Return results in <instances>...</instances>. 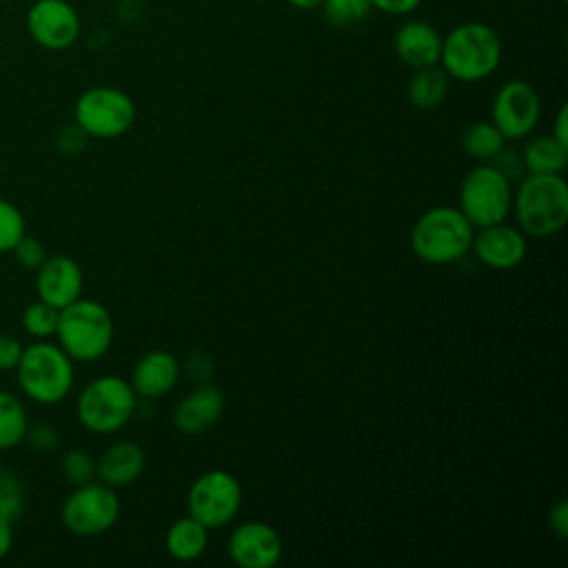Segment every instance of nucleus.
Returning a JSON list of instances; mask_svg holds the SVG:
<instances>
[{
	"instance_id": "nucleus-1",
	"label": "nucleus",
	"mask_w": 568,
	"mask_h": 568,
	"mask_svg": "<svg viewBox=\"0 0 568 568\" xmlns=\"http://www.w3.org/2000/svg\"><path fill=\"white\" fill-rule=\"evenodd\" d=\"M504 55L499 33L486 22H462L442 38L439 67L459 82H481L490 78Z\"/></svg>"
},
{
	"instance_id": "nucleus-2",
	"label": "nucleus",
	"mask_w": 568,
	"mask_h": 568,
	"mask_svg": "<svg viewBox=\"0 0 568 568\" xmlns=\"http://www.w3.org/2000/svg\"><path fill=\"white\" fill-rule=\"evenodd\" d=\"M513 211L524 235H557L568 222V184L561 173H526L513 191Z\"/></svg>"
},
{
	"instance_id": "nucleus-3",
	"label": "nucleus",
	"mask_w": 568,
	"mask_h": 568,
	"mask_svg": "<svg viewBox=\"0 0 568 568\" xmlns=\"http://www.w3.org/2000/svg\"><path fill=\"white\" fill-rule=\"evenodd\" d=\"M475 226L457 206H433L410 229V248L424 262L444 266L462 260L473 244Z\"/></svg>"
},
{
	"instance_id": "nucleus-4",
	"label": "nucleus",
	"mask_w": 568,
	"mask_h": 568,
	"mask_svg": "<svg viewBox=\"0 0 568 568\" xmlns=\"http://www.w3.org/2000/svg\"><path fill=\"white\" fill-rule=\"evenodd\" d=\"M73 359L49 339H36L22 348L16 382L24 397L36 404H58L73 388Z\"/></svg>"
},
{
	"instance_id": "nucleus-5",
	"label": "nucleus",
	"mask_w": 568,
	"mask_h": 568,
	"mask_svg": "<svg viewBox=\"0 0 568 568\" xmlns=\"http://www.w3.org/2000/svg\"><path fill=\"white\" fill-rule=\"evenodd\" d=\"M113 333V317L98 300L78 297L60 308L55 337L60 348L73 362H98L111 348Z\"/></svg>"
},
{
	"instance_id": "nucleus-6",
	"label": "nucleus",
	"mask_w": 568,
	"mask_h": 568,
	"mask_svg": "<svg viewBox=\"0 0 568 568\" xmlns=\"http://www.w3.org/2000/svg\"><path fill=\"white\" fill-rule=\"evenodd\" d=\"M138 410V395L129 379L102 375L91 379L78 395L75 413L80 424L95 435L122 430Z\"/></svg>"
},
{
	"instance_id": "nucleus-7",
	"label": "nucleus",
	"mask_w": 568,
	"mask_h": 568,
	"mask_svg": "<svg viewBox=\"0 0 568 568\" xmlns=\"http://www.w3.org/2000/svg\"><path fill=\"white\" fill-rule=\"evenodd\" d=\"M457 209L475 229L506 222L513 213V182L490 162H481L464 175Z\"/></svg>"
},
{
	"instance_id": "nucleus-8",
	"label": "nucleus",
	"mask_w": 568,
	"mask_h": 568,
	"mask_svg": "<svg viewBox=\"0 0 568 568\" xmlns=\"http://www.w3.org/2000/svg\"><path fill=\"white\" fill-rule=\"evenodd\" d=\"M73 122L98 140L124 135L135 122V102L129 93L115 87H91L82 91L73 106Z\"/></svg>"
},
{
	"instance_id": "nucleus-9",
	"label": "nucleus",
	"mask_w": 568,
	"mask_h": 568,
	"mask_svg": "<svg viewBox=\"0 0 568 568\" xmlns=\"http://www.w3.org/2000/svg\"><path fill=\"white\" fill-rule=\"evenodd\" d=\"M120 510L122 504L115 488L91 479L69 493L60 508V519L75 537H98L115 526Z\"/></svg>"
},
{
	"instance_id": "nucleus-10",
	"label": "nucleus",
	"mask_w": 568,
	"mask_h": 568,
	"mask_svg": "<svg viewBox=\"0 0 568 568\" xmlns=\"http://www.w3.org/2000/svg\"><path fill=\"white\" fill-rule=\"evenodd\" d=\"M242 506V486L235 475L222 468L202 473L186 493V515L211 528H222L235 519Z\"/></svg>"
},
{
	"instance_id": "nucleus-11",
	"label": "nucleus",
	"mask_w": 568,
	"mask_h": 568,
	"mask_svg": "<svg viewBox=\"0 0 568 568\" xmlns=\"http://www.w3.org/2000/svg\"><path fill=\"white\" fill-rule=\"evenodd\" d=\"M541 118V98L526 80L504 82L490 102V122L504 140H524Z\"/></svg>"
},
{
	"instance_id": "nucleus-12",
	"label": "nucleus",
	"mask_w": 568,
	"mask_h": 568,
	"mask_svg": "<svg viewBox=\"0 0 568 568\" xmlns=\"http://www.w3.org/2000/svg\"><path fill=\"white\" fill-rule=\"evenodd\" d=\"M80 16L67 0H36L27 11L31 40L47 51L71 49L80 38Z\"/></svg>"
},
{
	"instance_id": "nucleus-13",
	"label": "nucleus",
	"mask_w": 568,
	"mask_h": 568,
	"mask_svg": "<svg viewBox=\"0 0 568 568\" xmlns=\"http://www.w3.org/2000/svg\"><path fill=\"white\" fill-rule=\"evenodd\" d=\"M226 550L240 568H273L284 555V541L271 524L244 521L233 528Z\"/></svg>"
},
{
	"instance_id": "nucleus-14",
	"label": "nucleus",
	"mask_w": 568,
	"mask_h": 568,
	"mask_svg": "<svg viewBox=\"0 0 568 568\" xmlns=\"http://www.w3.org/2000/svg\"><path fill=\"white\" fill-rule=\"evenodd\" d=\"M470 251L475 257L493 271H510L519 266L528 253L526 235L506 222L479 229L473 235Z\"/></svg>"
},
{
	"instance_id": "nucleus-15",
	"label": "nucleus",
	"mask_w": 568,
	"mask_h": 568,
	"mask_svg": "<svg viewBox=\"0 0 568 568\" xmlns=\"http://www.w3.org/2000/svg\"><path fill=\"white\" fill-rule=\"evenodd\" d=\"M82 268L69 255H47V260L36 268L38 300L55 308H64L82 297Z\"/></svg>"
},
{
	"instance_id": "nucleus-16",
	"label": "nucleus",
	"mask_w": 568,
	"mask_h": 568,
	"mask_svg": "<svg viewBox=\"0 0 568 568\" xmlns=\"http://www.w3.org/2000/svg\"><path fill=\"white\" fill-rule=\"evenodd\" d=\"M393 49L399 62L408 69L433 67L439 64L442 33L426 20L408 18L397 27L393 36Z\"/></svg>"
},
{
	"instance_id": "nucleus-17",
	"label": "nucleus",
	"mask_w": 568,
	"mask_h": 568,
	"mask_svg": "<svg viewBox=\"0 0 568 568\" xmlns=\"http://www.w3.org/2000/svg\"><path fill=\"white\" fill-rule=\"evenodd\" d=\"M180 379V362L169 351H149L138 359L131 373V386L142 399H158L169 395Z\"/></svg>"
},
{
	"instance_id": "nucleus-18",
	"label": "nucleus",
	"mask_w": 568,
	"mask_h": 568,
	"mask_svg": "<svg viewBox=\"0 0 568 568\" xmlns=\"http://www.w3.org/2000/svg\"><path fill=\"white\" fill-rule=\"evenodd\" d=\"M224 413V395L217 386L204 384L191 390L173 410V424L180 433L200 435L217 424Z\"/></svg>"
},
{
	"instance_id": "nucleus-19",
	"label": "nucleus",
	"mask_w": 568,
	"mask_h": 568,
	"mask_svg": "<svg viewBox=\"0 0 568 568\" xmlns=\"http://www.w3.org/2000/svg\"><path fill=\"white\" fill-rule=\"evenodd\" d=\"M146 455L142 446L135 442L122 439L111 444L100 459H95V475L102 484L111 488H124L131 486L144 470Z\"/></svg>"
},
{
	"instance_id": "nucleus-20",
	"label": "nucleus",
	"mask_w": 568,
	"mask_h": 568,
	"mask_svg": "<svg viewBox=\"0 0 568 568\" xmlns=\"http://www.w3.org/2000/svg\"><path fill=\"white\" fill-rule=\"evenodd\" d=\"M166 552L178 561L200 559L209 546V528L191 515L175 519L164 537Z\"/></svg>"
},
{
	"instance_id": "nucleus-21",
	"label": "nucleus",
	"mask_w": 568,
	"mask_h": 568,
	"mask_svg": "<svg viewBox=\"0 0 568 568\" xmlns=\"http://www.w3.org/2000/svg\"><path fill=\"white\" fill-rule=\"evenodd\" d=\"M448 82L450 78L439 64L413 69V75L406 84V98L415 109L433 111L444 102L448 93Z\"/></svg>"
},
{
	"instance_id": "nucleus-22",
	"label": "nucleus",
	"mask_w": 568,
	"mask_h": 568,
	"mask_svg": "<svg viewBox=\"0 0 568 568\" xmlns=\"http://www.w3.org/2000/svg\"><path fill=\"white\" fill-rule=\"evenodd\" d=\"M526 173H561L568 164V146L552 135H535L519 153Z\"/></svg>"
},
{
	"instance_id": "nucleus-23",
	"label": "nucleus",
	"mask_w": 568,
	"mask_h": 568,
	"mask_svg": "<svg viewBox=\"0 0 568 568\" xmlns=\"http://www.w3.org/2000/svg\"><path fill=\"white\" fill-rule=\"evenodd\" d=\"M29 417L16 393L0 388V450L20 446L27 437Z\"/></svg>"
},
{
	"instance_id": "nucleus-24",
	"label": "nucleus",
	"mask_w": 568,
	"mask_h": 568,
	"mask_svg": "<svg viewBox=\"0 0 568 568\" xmlns=\"http://www.w3.org/2000/svg\"><path fill=\"white\" fill-rule=\"evenodd\" d=\"M462 149L479 160V162H488L493 160L504 146H506V140L504 135L497 131V126L490 122V120H477V122H470L464 131H462Z\"/></svg>"
},
{
	"instance_id": "nucleus-25",
	"label": "nucleus",
	"mask_w": 568,
	"mask_h": 568,
	"mask_svg": "<svg viewBox=\"0 0 568 568\" xmlns=\"http://www.w3.org/2000/svg\"><path fill=\"white\" fill-rule=\"evenodd\" d=\"M58 317H60V308H55V306H51L42 300H36V302L24 306L20 322H22V328L31 337L49 339V337H55Z\"/></svg>"
},
{
	"instance_id": "nucleus-26",
	"label": "nucleus",
	"mask_w": 568,
	"mask_h": 568,
	"mask_svg": "<svg viewBox=\"0 0 568 568\" xmlns=\"http://www.w3.org/2000/svg\"><path fill=\"white\" fill-rule=\"evenodd\" d=\"M322 16L331 27H357L368 18L373 11L371 0H324L322 2Z\"/></svg>"
},
{
	"instance_id": "nucleus-27",
	"label": "nucleus",
	"mask_w": 568,
	"mask_h": 568,
	"mask_svg": "<svg viewBox=\"0 0 568 568\" xmlns=\"http://www.w3.org/2000/svg\"><path fill=\"white\" fill-rule=\"evenodd\" d=\"M27 508L24 486L16 473L0 468V517L16 524Z\"/></svg>"
},
{
	"instance_id": "nucleus-28",
	"label": "nucleus",
	"mask_w": 568,
	"mask_h": 568,
	"mask_svg": "<svg viewBox=\"0 0 568 568\" xmlns=\"http://www.w3.org/2000/svg\"><path fill=\"white\" fill-rule=\"evenodd\" d=\"M24 233L27 222L20 209L13 202L0 197V255L11 253Z\"/></svg>"
},
{
	"instance_id": "nucleus-29",
	"label": "nucleus",
	"mask_w": 568,
	"mask_h": 568,
	"mask_svg": "<svg viewBox=\"0 0 568 568\" xmlns=\"http://www.w3.org/2000/svg\"><path fill=\"white\" fill-rule=\"evenodd\" d=\"M60 470L71 486H80L95 477V459L91 453L82 448H71L62 455Z\"/></svg>"
},
{
	"instance_id": "nucleus-30",
	"label": "nucleus",
	"mask_w": 568,
	"mask_h": 568,
	"mask_svg": "<svg viewBox=\"0 0 568 568\" xmlns=\"http://www.w3.org/2000/svg\"><path fill=\"white\" fill-rule=\"evenodd\" d=\"M13 257H16V262L22 266V268H27V271H36L44 260H47V248H44V244L38 240V237H31V235H22L20 240H18V244L13 246Z\"/></svg>"
},
{
	"instance_id": "nucleus-31",
	"label": "nucleus",
	"mask_w": 568,
	"mask_h": 568,
	"mask_svg": "<svg viewBox=\"0 0 568 568\" xmlns=\"http://www.w3.org/2000/svg\"><path fill=\"white\" fill-rule=\"evenodd\" d=\"M24 439L29 442V446H31L33 450H38V453H49V450L58 448V444H60V433H58V428H55L53 424H49V422H38V424H33V426L27 428V437H24Z\"/></svg>"
},
{
	"instance_id": "nucleus-32",
	"label": "nucleus",
	"mask_w": 568,
	"mask_h": 568,
	"mask_svg": "<svg viewBox=\"0 0 568 568\" xmlns=\"http://www.w3.org/2000/svg\"><path fill=\"white\" fill-rule=\"evenodd\" d=\"M87 142H89V135H87L75 122L62 126V129L58 131V135H55V146H58L62 153H67V155H75V153L84 151Z\"/></svg>"
},
{
	"instance_id": "nucleus-33",
	"label": "nucleus",
	"mask_w": 568,
	"mask_h": 568,
	"mask_svg": "<svg viewBox=\"0 0 568 568\" xmlns=\"http://www.w3.org/2000/svg\"><path fill=\"white\" fill-rule=\"evenodd\" d=\"M497 171H501L510 182H519L524 175H526V169H524V162H521V155L517 151H510V149H501L493 160H488Z\"/></svg>"
},
{
	"instance_id": "nucleus-34",
	"label": "nucleus",
	"mask_w": 568,
	"mask_h": 568,
	"mask_svg": "<svg viewBox=\"0 0 568 568\" xmlns=\"http://www.w3.org/2000/svg\"><path fill=\"white\" fill-rule=\"evenodd\" d=\"M22 342L9 333H0V371H16L22 355Z\"/></svg>"
},
{
	"instance_id": "nucleus-35",
	"label": "nucleus",
	"mask_w": 568,
	"mask_h": 568,
	"mask_svg": "<svg viewBox=\"0 0 568 568\" xmlns=\"http://www.w3.org/2000/svg\"><path fill=\"white\" fill-rule=\"evenodd\" d=\"M422 0H371V7L386 16H410Z\"/></svg>"
},
{
	"instance_id": "nucleus-36",
	"label": "nucleus",
	"mask_w": 568,
	"mask_h": 568,
	"mask_svg": "<svg viewBox=\"0 0 568 568\" xmlns=\"http://www.w3.org/2000/svg\"><path fill=\"white\" fill-rule=\"evenodd\" d=\"M548 526L550 530L559 537V539H566L568 537V504L566 499H559L550 513H548Z\"/></svg>"
},
{
	"instance_id": "nucleus-37",
	"label": "nucleus",
	"mask_w": 568,
	"mask_h": 568,
	"mask_svg": "<svg viewBox=\"0 0 568 568\" xmlns=\"http://www.w3.org/2000/svg\"><path fill=\"white\" fill-rule=\"evenodd\" d=\"M555 140H559L561 144L568 146V106L561 104L557 115H555V124H552V133H550Z\"/></svg>"
},
{
	"instance_id": "nucleus-38",
	"label": "nucleus",
	"mask_w": 568,
	"mask_h": 568,
	"mask_svg": "<svg viewBox=\"0 0 568 568\" xmlns=\"http://www.w3.org/2000/svg\"><path fill=\"white\" fill-rule=\"evenodd\" d=\"M11 546H13V524L0 517V559L9 555Z\"/></svg>"
},
{
	"instance_id": "nucleus-39",
	"label": "nucleus",
	"mask_w": 568,
	"mask_h": 568,
	"mask_svg": "<svg viewBox=\"0 0 568 568\" xmlns=\"http://www.w3.org/2000/svg\"><path fill=\"white\" fill-rule=\"evenodd\" d=\"M293 9H300V11H311V9H320L324 0H286Z\"/></svg>"
},
{
	"instance_id": "nucleus-40",
	"label": "nucleus",
	"mask_w": 568,
	"mask_h": 568,
	"mask_svg": "<svg viewBox=\"0 0 568 568\" xmlns=\"http://www.w3.org/2000/svg\"><path fill=\"white\" fill-rule=\"evenodd\" d=\"M526 2H535V0H526Z\"/></svg>"
},
{
	"instance_id": "nucleus-41",
	"label": "nucleus",
	"mask_w": 568,
	"mask_h": 568,
	"mask_svg": "<svg viewBox=\"0 0 568 568\" xmlns=\"http://www.w3.org/2000/svg\"><path fill=\"white\" fill-rule=\"evenodd\" d=\"M561 2H566V0H561Z\"/></svg>"
}]
</instances>
